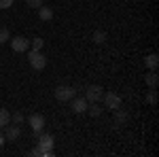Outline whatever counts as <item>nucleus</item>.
<instances>
[{
  "label": "nucleus",
  "instance_id": "nucleus-18",
  "mask_svg": "<svg viewBox=\"0 0 159 157\" xmlns=\"http://www.w3.org/2000/svg\"><path fill=\"white\" fill-rule=\"evenodd\" d=\"M7 40H11V34H9V30H7V28H0V45H4Z\"/></svg>",
  "mask_w": 159,
  "mask_h": 157
},
{
  "label": "nucleus",
  "instance_id": "nucleus-1",
  "mask_svg": "<svg viewBox=\"0 0 159 157\" xmlns=\"http://www.w3.org/2000/svg\"><path fill=\"white\" fill-rule=\"evenodd\" d=\"M53 145H55V140L51 134H38V149L43 151V157H53Z\"/></svg>",
  "mask_w": 159,
  "mask_h": 157
},
{
  "label": "nucleus",
  "instance_id": "nucleus-6",
  "mask_svg": "<svg viewBox=\"0 0 159 157\" xmlns=\"http://www.w3.org/2000/svg\"><path fill=\"white\" fill-rule=\"evenodd\" d=\"M28 125L32 127V132L40 134V132H43V127H45V117H43L40 113H34V115L28 117Z\"/></svg>",
  "mask_w": 159,
  "mask_h": 157
},
{
  "label": "nucleus",
  "instance_id": "nucleus-23",
  "mask_svg": "<svg viewBox=\"0 0 159 157\" xmlns=\"http://www.w3.org/2000/svg\"><path fill=\"white\" fill-rule=\"evenodd\" d=\"M32 155H34V157H43V151H40V149H38V146H36V149L32 151Z\"/></svg>",
  "mask_w": 159,
  "mask_h": 157
},
{
  "label": "nucleus",
  "instance_id": "nucleus-16",
  "mask_svg": "<svg viewBox=\"0 0 159 157\" xmlns=\"http://www.w3.org/2000/svg\"><path fill=\"white\" fill-rule=\"evenodd\" d=\"M104 40H106V32H102V30H96V32H93V43H104Z\"/></svg>",
  "mask_w": 159,
  "mask_h": 157
},
{
  "label": "nucleus",
  "instance_id": "nucleus-13",
  "mask_svg": "<svg viewBox=\"0 0 159 157\" xmlns=\"http://www.w3.org/2000/svg\"><path fill=\"white\" fill-rule=\"evenodd\" d=\"M9 123H11V113L7 109H0V127H4Z\"/></svg>",
  "mask_w": 159,
  "mask_h": 157
},
{
  "label": "nucleus",
  "instance_id": "nucleus-14",
  "mask_svg": "<svg viewBox=\"0 0 159 157\" xmlns=\"http://www.w3.org/2000/svg\"><path fill=\"white\" fill-rule=\"evenodd\" d=\"M147 85L151 89L157 87V74H155V70H151V74H147Z\"/></svg>",
  "mask_w": 159,
  "mask_h": 157
},
{
  "label": "nucleus",
  "instance_id": "nucleus-4",
  "mask_svg": "<svg viewBox=\"0 0 159 157\" xmlns=\"http://www.w3.org/2000/svg\"><path fill=\"white\" fill-rule=\"evenodd\" d=\"M102 100H104V109H108V110L121 109V96H117V94H112V91H106V94L102 96Z\"/></svg>",
  "mask_w": 159,
  "mask_h": 157
},
{
  "label": "nucleus",
  "instance_id": "nucleus-5",
  "mask_svg": "<svg viewBox=\"0 0 159 157\" xmlns=\"http://www.w3.org/2000/svg\"><path fill=\"white\" fill-rule=\"evenodd\" d=\"M104 96V89L100 87V85H89L87 87V94H85V100L91 104V102H100Z\"/></svg>",
  "mask_w": 159,
  "mask_h": 157
},
{
  "label": "nucleus",
  "instance_id": "nucleus-11",
  "mask_svg": "<svg viewBox=\"0 0 159 157\" xmlns=\"http://www.w3.org/2000/svg\"><path fill=\"white\" fill-rule=\"evenodd\" d=\"M144 64H147V68H148V70H157L159 58L155 55V53H151V55H147V58H144Z\"/></svg>",
  "mask_w": 159,
  "mask_h": 157
},
{
  "label": "nucleus",
  "instance_id": "nucleus-9",
  "mask_svg": "<svg viewBox=\"0 0 159 157\" xmlns=\"http://www.w3.org/2000/svg\"><path fill=\"white\" fill-rule=\"evenodd\" d=\"M19 134H21V130H19V125H15V123H9V125H4V138H7V140H17V138H19Z\"/></svg>",
  "mask_w": 159,
  "mask_h": 157
},
{
  "label": "nucleus",
  "instance_id": "nucleus-21",
  "mask_svg": "<svg viewBox=\"0 0 159 157\" xmlns=\"http://www.w3.org/2000/svg\"><path fill=\"white\" fill-rule=\"evenodd\" d=\"M155 102H157V94H155V89H153V91L148 94V104H151V106H155Z\"/></svg>",
  "mask_w": 159,
  "mask_h": 157
},
{
  "label": "nucleus",
  "instance_id": "nucleus-2",
  "mask_svg": "<svg viewBox=\"0 0 159 157\" xmlns=\"http://www.w3.org/2000/svg\"><path fill=\"white\" fill-rule=\"evenodd\" d=\"M28 62H30V66L34 70H43L47 66V58L43 55V51H34V49L28 51Z\"/></svg>",
  "mask_w": 159,
  "mask_h": 157
},
{
  "label": "nucleus",
  "instance_id": "nucleus-10",
  "mask_svg": "<svg viewBox=\"0 0 159 157\" xmlns=\"http://www.w3.org/2000/svg\"><path fill=\"white\" fill-rule=\"evenodd\" d=\"M36 11H38L40 21H51V19H53V9H51V7H45V4H43V7H38Z\"/></svg>",
  "mask_w": 159,
  "mask_h": 157
},
{
  "label": "nucleus",
  "instance_id": "nucleus-24",
  "mask_svg": "<svg viewBox=\"0 0 159 157\" xmlns=\"http://www.w3.org/2000/svg\"><path fill=\"white\" fill-rule=\"evenodd\" d=\"M4 145V134H0V146Z\"/></svg>",
  "mask_w": 159,
  "mask_h": 157
},
{
  "label": "nucleus",
  "instance_id": "nucleus-20",
  "mask_svg": "<svg viewBox=\"0 0 159 157\" xmlns=\"http://www.w3.org/2000/svg\"><path fill=\"white\" fill-rule=\"evenodd\" d=\"M28 7L30 9H38V7H43V0H28Z\"/></svg>",
  "mask_w": 159,
  "mask_h": 157
},
{
  "label": "nucleus",
  "instance_id": "nucleus-7",
  "mask_svg": "<svg viewBox=\"0 0 159 157\" xmlns=\"http://www.w3.org/2000/svg\"><path fill=\"white\" fill-rule=\"evenodd\" d=\"M11 49L15 53H24V51L30 49V40L24 38V36H13L11 38Z\"/></svg>",
  "mask_w": 159,
  "mask_h": 157
},
{
  "label": "nucleus",
  "instance_id": "nucleus-22",
  "mask_svg": "<svg viewBox=\"0 0 159 157\" xmlns=\"http://www.w3.org/2000/svg\"><path fill=\"white\" fill-rule=\"evenodd\" d=\"M13 0H0V9H11Z\"/></svg>",
  "mask_w": 159,
  "mask_h": 157
},
{
  "label": "nucleus",
  "instance_id": "nucleus-15",
  "mask_svg": "<svg viewBox=\"0 0 159 157\" xmlns=\"http://www.w3.org/2000/svg\"><path fill=\"white\" fill-rule=\"evenodd\" d=\"M30 45H32V49H34V51H43V47H45V40H43L40 36H36V38H32V43H30Z\"/></svg>",
  "mask_w": 159,
  "mask_h": 157
},
{
  "label": "nucleus",
  "instance_id": "nucleus-8",
  "mask_svg": "<svg viewBox=\"0 0 159 157\" xmlns=\"http://www.w3.org/2000/svg\"><path fill=\"white\" fill-rule=\"evenodd\" d=\"M70 102H72V113H76V115L87 113V104H89V102H87L85 98H76V96H74Z\"/></svg>",
  "mask_w": 159,
  "mask_h": 157
},
{
  "label": "nucleus",
  "instance_id": "nucleus-3",
  "mask_svg": "<svg viewBox=\"0 0 159 157\" xmlns=\"http://www.w3.org/2000/svg\"><path fill=\"white\" fill-rule=\"evenodd\" d=\"M74 96H76V89L70 87V85H60L55 89V100L57 102H70Z\"/></svg>",
  "mask_w": 159,
  "mask_h": 157
},
{
  "label": "nucleus",
  "instance_id": "nucleus-12",
  "mask_svg": "<svg viewBox=\"0 0 159 157\" xmlns=\"http://www.w3.org/2000/svg\"><path fill=\"white\" fill-rule=\"evenodd\" d=\"M87 113H89L91 117H100V115H102V106H100L98 102H91V104H87Z\"/></svg>",
  "mask_w": 159,
  "mask_h": 157
},
{
  "label": "nucleus",
  "instance_id": "nucleus-17",
  "mask_svg": "<svg viewBox=\"0 0 159 157\" xmlns=\"http://www.w3.org/2000/svg\"><path fill=\"white\" fill-rule=\"evenodd\" d=\"M112 113H115V117H117V125H121L123 121L127 119V115H125V113H123L121 109H117V110H112Z\"/></svg>",
  "mask_w": 159,
  "mask_h": 157
},
{
  "label": "nucleus",
  "instance_id": "nucleus-19",
  "mask_svg": "<svg viewBox=\"0 0 159 157\" xmlns=\"http://www.w3.org/2000/svg\"><path fill=\"white\" fill-rule=\"evenodd\" d=\"M11 119H13V123H15V125H19V123H24V115H21V113H15Z\"/></svg>",
  "mask_w": 159,
  "mask_h": 157
}]
</instances>
